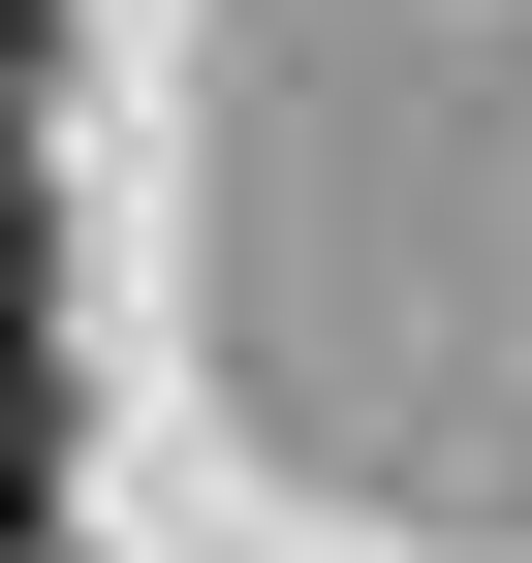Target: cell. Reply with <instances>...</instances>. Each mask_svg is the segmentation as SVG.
I'll use <instances>...</instances> for the list:
<instances>
[{
	"instance_id": "obj_2",
	"label": "cell",
	"mask_w": 532,
	"mask_h": 563,
	"mask_svg": "<svg viewBox=\"0 0 532 563\" xmlns=\"http://www.w3.org/2000/svg\"><path fill=\"white\" fill-rule=\"evenodd\" d=\"M0 125H32V0H0Z\"/></svg>"
},
{
	"instance_id": "obj_1",
	"label": "cell",
	"mask_w": 532,
	"mask_h": 563,
	"mask_svg": "<svg viewBox=\"0 0 532 563\" xmlns=\"http://www.w3.org/2000/svg\"><path fill=\"white\" fill-rule=\"evenodd\" d=\"M63 532V313H32V251H0V563Z\"/></svg>"
}]
</instances>
